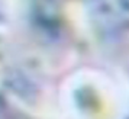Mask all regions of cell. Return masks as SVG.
<instances>
[{
  "label": "cell",
  "mask_w": 129,
  "mask_h": 119,
  "mask_svg": "<svg viewBox=\"0 0 129 119\" xmlns=\"http://www.w3.org/2000/svg\"><path fill=\"white\" fill-rule=\"evenodd\" d=\"M113 6L117 9V12L122 15L125 20L129 23V0H110Z\"/></svg>",
  "instance_id": "cell-1"
},
{
  "label": "cell",
  "mask_w": 129,
  "mask_h": 119,
  "mask_svg": "<svg viewBox=\"0 0 129 119\" xmlns=\"http://www.w3.org/2000/svg\"><path fill=\"white\" fill-rule=\"evenodd\" d=\"M5 19V0H0V23Z\"/></svg>",
  "instance_id": "cell-2"
}]
</instances>
